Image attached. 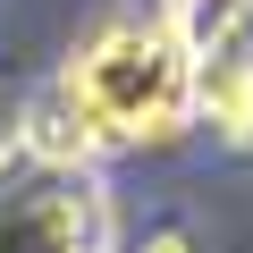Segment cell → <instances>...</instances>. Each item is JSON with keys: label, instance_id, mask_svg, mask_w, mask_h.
Segmentation results:
<instances>
[{"label": "cell", "instance_id": "obj_2", "mask_svg": "<svg viewBox=\"0 0 253 253\" xmlns=\"http://www.w3.org/2000/svg\"><path fill=\"white\" fill-rule=\"evenodd\" d=\"M161 26L186 51L194 118L219 126V144L253 152V0H161Z\"/></svg>", "mask_w": 253, "mask_h": 253}, {"label": "cell", "instance_id": "obj_3", "mask_svg": "<svg viewBox=\"0 0 253 253\" xmlns=\"http://www.w3.org/2000/svg\"><path fill=\"white\" fill-rule=\"evenodd\" d=\"M101 186L84 169L0 161V253H101Z\"/></svg>", "mask_w": 253, "mask_h": 253}, {"label": "cell", "instance_id": "obj_1", "mask_svg": "<svg viewBox=\"0 0 253 253\" xmlns=\"http://www.w3.org/2000/svg\"><path fill=\"white\" fill-rule=\"evenodd\" d=\"M51 93L68 101L84 152L177 144L194 126V76H186V51L161 17H110L101 34H84V51L68 59V76Z\"/></svg>", "mask_w": 253, "mask_h": 253}, {"label": "cell", "instance_id": "obj_4", "mask_svg": "<svg viewBox=\"0 0 253 253\" xmlns=\"http://www.w3.org/2000/svg\"><path fill=\"white\" fill-rule=\"evenodd\" d=\"M144 253H186V236H177V228H161V236H152Z\"/></svg>", "mask_w": 253, "mask_h": 253}]
</instances>
